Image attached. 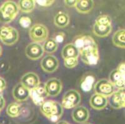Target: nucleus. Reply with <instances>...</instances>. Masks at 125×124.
Instances as JSON below:
<instances>
[{"instance_id": "f257e3e1", "label": "nucleus", "mask_w": 125, "mask_h": 124, "mask_svg": "<svg viewBox=\"0 0 125 124\" xmlns=\"http://www.w3.org/2000/svg\"><path fill=\"white\" fill-rule=\"evenodd\" d=\"M40 111L52 122H58L63 114V108L58 102L46 100L40 105Z\"/></svg>"}, {"instance_id": "f03ea898", "label": "nucleus", "mask_w": 125, "mask_h": 124, "mask_svg": "<svg viewBox=\"0 0 125 124\" xmlns=\"http://www.w3.org/2000/svg\"><path fill=\"white\" fill-rule=\"evenodd\" d=\"M18 4L13 1H6L0 6V23L8 24L18 14Z\"/></svg>"}, {"instance_id": "7ed1b4c3", "label": "nucleus", "mask_w": 125, "mask_h": 124, "mask_svg": "<svg viewBox=\"0 0 125 124\" xmlns=\"http://www.w3.org/2000/svg\"><path fill=\"white\" fill-rule=\"evenodd\" d=\"M19 39L18 31L11 26L0 28V41L7 46H12L17 42Z\"/></svg>"}, {"instance_id": "20e7f679", "label": "nucleus", "mask_w": 125, "mask_h": 124, "mask_svg": "<svg viewBox=\"0 0 125 124\" xmlns=\"http://www.w3.org/2000/svg\"><path fill=\"white\" fill-rule=\"evenodd\" d=\"M81 100V94L78 90L70 89L67 90L63 95L62 99V108L66 109H73L80 104Z\"/></svg>"}, {"instance_id": "39448f33", "label": "nucleus", "mask_w": 125, "mask_h": 124, "mask_svg": "<svg viewBox=\"0 0 125 124\" xmlns=\"http://www.w3.org/2000/svg\"><path fill=\"white\" fill-rule=\"evenodd\" d=\"M48 28L41 24H34L29 31V36L33 42L39 43L45 41L48 37Z\"/></svg>"}, {"instance_id": "423d86ee", "label": "nucleus", "mask_w": 125, "mask_h": 124, "mask_svg": "<svg viewBox=\"0 0 125 124\" xmlns=\"http://www.w3.org/2000/svg\"><path fill=\"white\" fill-rule=\"evenodd\" d=\"M94 89L96 94L104 96L106 97L111 96L115 92V87L109 80L106 79H100L95 84Z\"/></svg>"}, {"instance_id": "0eeeda50", "label": "nucleus", "mask_w": 125, "mask_h": 124, "mask_svg": "<svg viewBox=\"0 0 125 124\" xmlns=\"http://www.w3.org/2000/svg\"><path fill=\"white\" fill-rule=\"evenodd\" d=\"M81 60L87 65H96L100 59L98 46L80 52Z\"/></svg>"}, {"instance_id": "6e6552de", "label": "nucleus", "mask_w": 125, "mask_h": 124, "mask_svg": "<svg viewBox=\"0 0 125 124\" xmlns=\"http://www.w3.org/2000/svg\"><path fill=\"white\" fill-rule=\"evenodd\" d=\"M47 96L56 97L61 93L62 89V82L56 78H51L46 82L44 87Z\"/></svg>"}, {"instance_id": "1a4fd4ad", "label": "nucleus", "mask_w": 125, "mask_h": 124, "mask_svg": "<svg viewBox=\"0 0 125 124\" xmlns=\"http://www.w3.org/2000/svg\"><path fill=\"white\" fill-rule=\"evenodd\" d=\"M73 44L80 52L89 48L97 46V44L92 37L86 35L78 36L76 37L73 41Z\"/></svg>"}, {"instance_id": "9d476101", "label": "nucleus", "mask_w": 125, "mask_h": 124, "mask_svg": "<svg viewBox=\"0 0 125 124\" xmlns=\"http://www.w3.org/2000/svg\"><path fill=\"white\" fill-rule=\"evenodd\" d=\"M59 66V61L55 56L51 54L46 56L41 61V67L44 72L53 73Z\"/></svg>"}, {"instance_id": "9b49d317", "label": "nucleus", "mask_w": 125, "mask_h": 124, "mask_svg": "<svg viewBox=\"0 0 125 124\" xmlns=\"http://www.w3.org/2000/svg\"><path fill=\"white\" fill-rule=\"evenodd\" d=\"M26 56L31 60H38L44 54L43 46L37 42H31L25 49Z\"/></svg>"}, {"instance_id": "f8f14e48", "label": "nucleus", "mask_w": 125, "mask_h": 124, "mask_svg": "<svg viewBox=\"0 0 125 124\" xmlns=\"http://www.w3.org/2000/svg\"><path fill=\"white\" fill-rule=\"evenodd\" d=\"M109 103L112 108L122 109L125 107V89H119L109 96Z\"/></svg>"}, {"instance_id": "ddd939ff", "label": "nucleus", "mask_w": 125, "mask_h": 124, "mask_svg": "<svg viewBox=\"0 0 125 124\" xmlns=\"http://www.w3.org/2000/svg\"><path fill=\"white\" fill-rule=\"evenodd\" d=\"M20 83L30 90L40 86V80L36 74L30 72L23 75L21 79Z\"/></svg>"}, {"instance_id": "4468645a", "label": "nucleus", "mask_w": 125, "mask_h": 124, "mask_svg": "<svg viewBox=\"0 0 125 124\" xmlns=\"http://www.w3.org/2000/svg\"><path fill=\"white\" fill-rule=\"evenodd\" d=\"M90 117V112L84 106H77L72 112V118L75 122L84 124Z\"/></svg>"}, {"instance_id": "2eb2a0df", "label": "nucleus", "mask_w": 125, "mask_h": 124, "mask_svg": "<svg viewBox=\"0 0 125 124\" xmlns=\"http://www.w3.org/2000/svg\"><path fill=\"white\" fill-rule=\"evenodd\" d=\"M30 90L25 87L23 84L18 83L13 89V98L18 102H24L30 97Z\"/></svg>"}, {"instance_id": "dca6fc26", "label": "nucleus", "mask_w": 125, "mask_h": 124, "mask_svg": "<svg viewBox=\"0 0 125 124\" xmlns=\"http://www.w3.org/2000/svg\"><path fill=\"white\" fill-rule=\"evenodd\" d=\"M30 97L34 104L40 106L45 101L44 100L48 96L44 90V87L39 86L37 87L30 90Z\"/></svg>"}, {"instance_id": "f3484780", "label": "nucleus", "mask_w": 125, "mask_h": 124, "mask_svg": "<svg viewBox=\"0 0 125 124\" xmlns=\"http://www.w3.org/2000/svg\"><path fill=\"white\" fill-rule=\"evenodd\" d=\"M109 82L113 84L115 87L119 89H125V74L121 73L117 69H114L109 74Z\"/></svg>"}, {"instance_id": "a211bd4d", "label": "nucleus", "mask_w": 125, "mask_h": 124, "mask_svg": "<svg viewBox=\"0 0 125 124\" xmlns=\"http://www.w3.org/2000/svg\"><path fill=\"white\" fill-rule=\"evenodd\" d=\"M108 100L107 97L101 95L94 94L90 98V104L93 109L100 110L104 109L108 105Z\"/></svg>"}, {"instance_id": "6ab92c4d", "label": "nucleus", "mask_w": 125, "mask_h": 124, "mask_svg": "<svg viewBox=\"0 0 125 124\" xmlns=\"http://www.w3.org/2000/svg\"><path fill=\"white\" fill-rule=\"evenodd\" d=\"M113 27L112 24L104 25L98 24L94 23L93 27V32L94 34L100 38H104L109 35L111 33Z\"/></svg>"}, {"instance_id": "aec40b11", "label": "nucleus", "mask_w": 125, "mask_h": 124, "mask_svg": "<svg viewBox=\"0 0 125 124\" xmlns=\"http://www.w3.org/2000/svg\"><path fill=\"white\" fill-rule=\"evenodd\" d=\"M61 56L64 59L69 58H78L80 52L72 43L64 46L61 51Z\"/></svg>"}, {"instance_id": "412c9836", "label": "nucleus", "mask_w": 125, "mask_h": 124, "mask_svg": "<svg viewBox=\"0 0 125 124\" xmlns=\"http://www.w3.org/2000/svg\"><path fill=\"white\" fill-rule=\"evenodd\" d=\"M94 6L93 0H77L75 8L80 13L87 14L91 11Z\"/></svg>"}, {"instance_id": "4be33fe9", "label": "nucleus", "mask_w": 125, "mask_h": 124, "mask_svg": "<svg viewBox=\"0 0 125 124\" xmlns=\"http://www.w3.org/2000/svg\"><path fill=\"white\" fill-rule=\"evenodd\" d=\"M70 23L68 14L63 11H59L54 18V24L60 28H64Z\"/></svg>"}, {"instance_id": "5701e85b", "label": "nucleus", "mask_w": 125, "mask_h": 124, "mask_svg": "<svg viewBox=\"0 0 125 124\" xmlns=\"http://www.w3.org/2000/svg\"><path fill=\"white\" fill-rule=\"evenodd\" d=\"M112 41L115 46L124 49L125 47V30L121 29L116 31L113 36Z\"/></svg>"}, {"instance_id": "b1692460", "label": "nucleus", "mask_w": 125, "mask_h": 124, "mask_svg": "<svg viewBox=\"0 0 125 124\" xmlns=\"http://www.w3.org/2000/svg\"><path fill=\"white\" fill-rule=\"evenodd\" d=\"M35 1L34 0H21L18 2L19 10L23 13L31 12L35 8Z\"/></svg>"}, {"instance_id": "393cba45", "label": "nucleus", "mask_w": 125, "mask_h": 124, "mask_svg": "<svg viewBox=\"0 0 125 124\" xmlns=\"http://www.w3.org/2000/svg\"><path fill=\"white\" fill-rule=\"evenodd\" d=\"M21 106L19 104L13 102L8 105L6 109V113L11 118L17 117L21 114Z\"/></svg>"}, {"instance_id": "a878e982", "label": "nucleus", "mask_w": 125, "mask_h": 124, "mask_svg": "<svg viewBox=\"0 0 125 124\" xmlns=\"http://www.w3.org/2000/svg\"><path fill=\"white\" fill-rule=\"evenodd\" d=\"M95 79L91 75H88L82 79L81 82V88L83 91L89 92L92 89Z\"/></svg>"}, {"instance_id": "bb28decb", "label": "nucleus", "mask_w": 125, "mask_h": 124, "mask_svg": "<svg viewBox=\"0 0 125 124\" xmlns=\"http://www.w3.org/2000/svg\"><path fill=\"white\" fill-rule=\"evenodd\" d=\"M42 46L44 52H45L48 54H53L58 49V44L53 39H49L46 40Z\"/></svg>"}, {"instance_id": "cd10ccee", "label": "nucleus", "mask_w": 125, "mask_h": 124, "mask_svg": "<svg viewBox=\"0 0 125 124\" xmlns=\"http://www.w3.org/2000/svg\"><path fill=\"white\" fill-rule=\"evenodd\" d=\"M111 18L109 16L106 14H103L98 16L95 21L96 24H104V25H110L111 24Z\"/></svg>"}, {"instance_id": "c85d7f7f", "label": "nucleus", "mask_w": 125, "mask_h": 124, "mask_svg": "<svg viewBox=\"0 0 125 124\" xmlns=\"http://www.w3.org/2000/svg\"><path fill=\"white\" fill-rule=\"evenodd\" d=\"M78 58H69V59H64V65L66 67L69 69L74 68L78 65Z\"/></svg>"}, {"instance_id": "c756f323", "label": "nucleus", "mask_w": 125, "mask_h": 124, "mask_svg": "<svg viewBox=\"0 0 125 124\" xmlns=\"http://www.w3.org/2000/svg\"><path fill=\"white\" fill-rule=\"evenodd\" d=\"M19 24L23 28H28L31 24V19L28 16H22L19 19Z\"/></svg>"}, {"instance_id": "7c9ffc66", "label": "nucleus", "mask_w": 125, "mask_h": 124, "mask_svg": "<svg viewBox=\"0 0 125 124\" xmlns=\"http://www.w3.org/2000/svg\"><path fill=\"white\" fill-rule=\"evenodd\" d=\"M54 1L53 0H36L35 1V3H38L39 5L41 6H44V7H48L54 3Z\"/></svg>"}, {"instance_id": "2f4dec72", "label": "nucleus", "mask_w": 125, "mask_h": 124, "mask_svg": "<svg viewBox=\"0 0 125 124\" xmlns=\"http://www.w3.org/2000/svg\"><path fill=\"white\" fill-rule=\"evenodd\" d=\"M64 38H65V34L63 32H60V33H57L56 34L53 39L58 44V43H61V42H63Z\"/></svg>"}, {"instance_id": "473e14b6", "label": "nucleus", "mask_w": 125, "mask_h": 124, "mask_svg": "<svg viewBox=\"0 0 125 124\" xmlns=\"http://www.w3.org/2000/svg\"><path fill=\"white\" fill-rule=\"evenodd\" d=\"M64 4L66 6L69 8L75 7L77 3V0H66L64 1Z\"/></svg>"}, {"instance_id": "72a5a7b5", "label": "nucleus", "mask_w": 125, "mask_h": 124, "mask_svg": "<svg viewBox=\"0 0 125 124\" xmlns=\"http://www.w3.org/2000/svg\"><path fill=\"white\" fill-rule=\"evenodd\" d=\"M6 87V82L3 78L0 77V93H1L2 91L4 90Z\"/></svg>"}, {"instance_id": "f704fd0d", "label": "nucleus", "mask_w": 125, "mask_h": 124, "mask_svg": "<svg viewBox=\"0 0 125 124\" xmlns=\"http://www.w3.org/2000/svg\"><path fill=\"white\" fill-rule=\"evenodd\" d=\"M5 105H6L5 100H4V97H3V95L1 94H0V110L1 111L5 107Z\"/></svg>"}, {"instance_id": "c9c22d12", "label": "nucleus", "mask_w": 125, "mask_h": 124, "mask_svg": "<svg viewBox=\"0 0 125 124\" xmlns=\"http://www.w3.org/2000/svg\"><path fill=\"white\" fill-rule=\"evenodd\" d=\"M117 70H118L119 72H120L121 73L125 74V64L124 62H122L118 66V68H117Z\"/></svg>"}, {"instance_id": "e433bc0d", "label": "nucleus", "mask_w": 125, "mask_h": 124, "mask_svg": "<svg viewBox=\"0 0 125 124\" xmlns=\"http://www.w3.org/2000/svg\"><path fill=\"white\" fill-rule=\"evenodd\" d=\"M56 124H70L68 122L64 121V120H61V121H58L56 123Z\"/></svg>"}, {"instance_id": "4c0bfd02", "label": "nucleus", "mask_w": 125, "mask_h": 124, "mask_svg": "<svg viewBox=\"0 0 125 124\" xmlns=\"http://www.w3.org/2000/svg\"><path fill=\"white\" fill-rule=\"evenodd\" d=\"M2 54V48H1V46H0V56H1V55Z\"/></svg>"}, {"instance_id": "58836bf2", "label": "nucleus", "mask_w": 125, "mask_h": 124, "mask_svg": "<svg viewBox=\"0 0 125 124\" xmlns=\"http://www.w3.org/2000/svg\"><path fill=\"white\" fill-rule=\"evenodd\" d=\"M91 124L90 123H84V124Z\"/></svg>"}, {"instance_id": "ea45409f", "label": "nucleus", "mask_w": 125, "mask_h": 124, "mask_svg": "<svg viewBox=\"0 0 125 124\" xmlns=\"http://www.w3.org/2000/svg\"><path fill=\"white\" fill-rule=\"evenodd\" d=\"M0 114H1V110H0Z\"/></svg>"}, {"instance_id": "a19ab883", "label": "nucleus", "mask_w": 125, "mask_h": 124, "mask_svg": "<svg viewBox=\"0 0 125 124\" xmlns=\"http://www.w3.org/2000/svg\"><path fill=\"white\" fill-rule=\"evenodd\" d=\"M0 94H1V93H0Z\"/></svg>"}]
</instances>
